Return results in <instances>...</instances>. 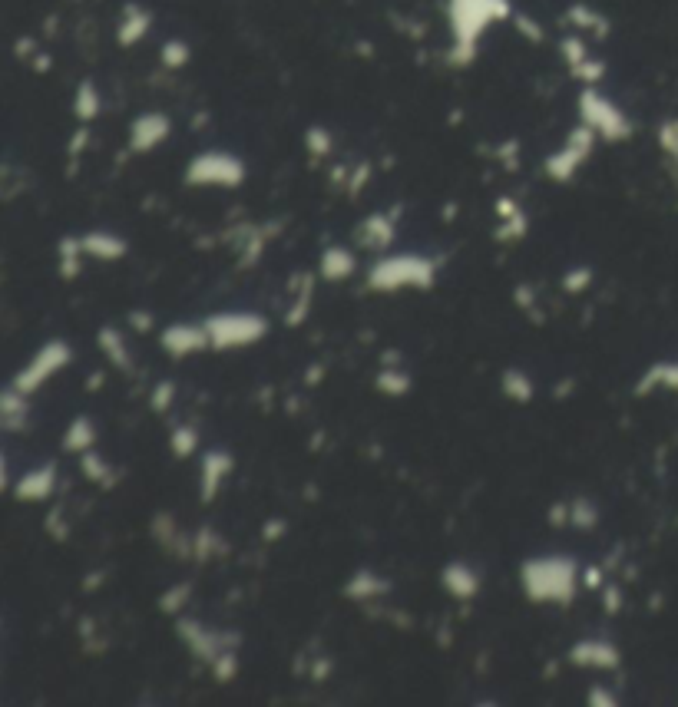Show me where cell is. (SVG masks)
Returning a JSON list of instances; mask_svg holds the SVG:
<instances>
[{
    "instance_id": "obj_1",
    "label": "cell",
    "mask_w": 678,
    "mask_h": 707,
    "mask_svg": "<svg viewBox=\"0 0 678 707\" xmlns=\"http://www.w3.org/2000/svg\"><path fill=\"white\" fill-rule=\"evenodd\" d=\"M510 14V0H447V24L454 34V47L447 50L450 67H467L477 60L480 37L487 34V27Z\"/></svg>"
},
{
    "instance_id": "obj_2",
    "label": "cell",
    "mask_w": 678,
    "mask_h": 707,
    "mask_svg": "<svg viewBox=\"0 0 678 707\" xmlns=\"http://www.w3.org/2000/svg\"><path fill=\"white\" fill-rule=\"evenodd\" d=\"M579 582H583V572H579V562L573 556H536L520 565L523 595L536 605H573V598L579 595Z\"/></svg>"
},
{
    "instance_id": "obj_3",
    "label": "cell",
    "mask_w": 678,
    "mask_h": 707,
    "mask_svg": "<svg viewBox=\"0 0 678 707\" xmlns=\"http://www.w3.org/2000/svg\"><path fill=\"white\" fill-rule=\"evenodd\" d=\"M437 258L414 255V252H397L384 255L381 261H374L368 271V288L378 291V295H394V291L404 288H434L437 281Z\"/></svg>"
},
{
    "instance_id": "obj_4",
    "label": "cell",
    "mask_w": 678,
    "mask_h": 707,
    "mask_svg": "<svg viewBox=\"0 0 678 707\" xmlns=\"http://www.w3.org/2000/svg\"><path fill=\"white\" fill-rule=\"evenodd\" d=\"M579 116H583V123L593 129L599 139H606V143H626V139L636 133V123L626 116V110L609 100L606 93H599L596 86H586L583 93H579Z\"/></svg>"
},
{
    "instance_id": "obj_5",
    "label": "cell",
    "mask_w": 678,
    "mask_h": 707,
    "mask_svg": "<svg viewBox=\"0 0 678 707\" xmlns=\"http://www.w3.org/2000/svg\"><path fill=\"white\" fill-rule=\"evenodd\" d=\"M212 337V351H235V347H252L268 334V321L255 311H219L206 318Z\"/></svg>"
},
{
    "instance_id": "obj_6",
    "label": "cell",
    "mask_w": 678,
    "mask_h": 707,
    "mask_svg": "<svg viewBox=\"0 0 678 707\" xmlns=\"http://www.w3.org/2000/svg\"><path fill=\"white\" fill-rule=\"evenodd\" d=\"M186 182L196 189H239L245 182V162L225 149H206L186 166Z\"/></svg>"
},
{
    "instance_id": "obj_7",
    "label": "cell",
    "mask_w": 678,
    "mask_h": 707,
    "mask_svg": "<svg viewBox=\"0 0 678 707\" xmlns=\"http://www.w3.org/2000/svg\"><path fill=\"white\" fill-rule=\"evenodd\" d=\"M70 361H73V351L67 341H47L24 367H20L10 384H14L17 390H24V394H37V390L47 384L50 377H57Z\"/></svg>"
},
{
    "instance_id": "obj_8",
    "label": "cell",
    "mask_w": 678,
    "mask_h": 707,
    "mask_svg": "<svg viewBox=\"0 0 678 707\" xmlns=\"http://www.w3.org/2000/svg\"><path fill=\"white\" fill-rule=\"evenodd\" d=\"M596 139L599 136L593 133V129H589L586 123H579L573 133L566 136L563 149H556L553 156H546V162H543L546 179H553V182H569V179H573L576 172L586 166V159L593 156Z\"/></svg>"
},
{
    "instance_id": "obj_9",
    "label": "cell",
    "mask_w": 678,
    "mask_h": 707,
    "mask_svg": "<svg viewBox=\"0 0 678 707\" xmlns=\"http://www.w3.org/2000/svg\"><path fill=\"white\" fill-rule=\"evenodd\" d=\"M176 635L182 638V645H186L199 661H206V665H212L225 648L242 645V635L219 632V628H209L206 622H199V618H182V615L176 618Z\"/></svg>"
},
{
    "instance_id": "obj_10",
    "label": "cell",
    "mask_w": 678,
    "mask_h": 707,
    "mask_svg": "<svg viewBox=\"0 0 678 707\" xmlns=\"http://www.w3.org/2000/svg\"><path fill=\"white\" fill-rule=\"evenodd\" d=\"M159 344L169 357H189V354H202V351H212V337L206 321L202 324H186V321H176L163 328L159 334Z\"/></svg>"
},
{
    "instance_id": "obj_11",
    "label": "cell",
    "mask_w": 678,
    "mask_h": 707,
    "mask_svg": "<svg viewBox=\"0 0 678 707\" xmlns=\"http://www.w3.org/2000/svg\"><path fill=\"white\" fill-rule=\"evenodd\" d=\"M566 661L573 668H589V671H616L622 665L619 648L606 638H579L573 648L566 651Z\"/></svg>"
},
{
    "instance_id": "obj_12",
    "label": "cell",
    "mask_w": 678,
    "mask_h": 707,
    "mask_svg": "<svg viewBox=\"0 0 678 707\" xmlns=\"http://www.w3.org/2000/svg\"><path fill=\"white\" fill-rule=\"evenodd\" d=\"M172 133V119L166 113H139L129 123V152H153Z\"/></svg>"
},
{
    "instance_id": "obj_13",
    "label": "cell",
    "mask_w": 678,
    "mask_h": 707,
    "mask_svg": "<svg viewBox=\"0 0 678 707\" xmlns=\"http://www.w3.org/2000/svg\"><path fill=\"white\" fill-rule=\"evenodd\" d=\"M235 470V456L229 450H209L202 456V473H199V499L202 503H212L215 496L222 493L225 480L232 476Z\"/></svg>"
},
{
    "instance_id": "obj_14",
    "label": "cell",
    "mask_w": 678,
    "mask_h": 707,
    "mask_svg": "<svg viewBox=\"0 0 678 707\" xmlns=\"http://www.w3.org/2000/svg\"><path fill=\"white\" fill-rule=\"evenodd\" d=\"M57 489V463H40L14 483L17 503H43Z\"/></svg>"
},
{
    "instance_id": "obj_15",
    "label": "cell",
    "mask_w": 678,
    "mask_h": 707,
    "mask_svg": "<svg viewBox=\"0 0 678 707\" xmlns=\"http://www.w3.org/2000/svg\"><path fill=\"white\" fill-rule=\"evenodd\" d=\"M440 585H444V592L450 598H457V602H470V598L480 595L483 579L470 562H450L444 565V572H440Z\"/></svg>"
},
{
    "instance_id": "obj_16",
    "label": "cell",
    "mask_w": 678,
    "mask_h": 707,
    "mask_svg": "<svg viewBox=\"0 0 678 707\" xmlns=\"http://www.w3.org/2000/svg\"><path fill=\"white\" fill-rule=\"evenodd\" d=\"M397 212H371L368 219H361L358 225V245L364 248H374V252H387L397 238V222H394Z\"/></svg>"
},
{
    "instance_id": "obj_17",
    "label": "cell",
    "mask_w": 678,
    "mask_h": 707,
    "mask_svg": "<svg viewBox=\"0 0 678 707\" xmlns=\"http://www.w3.org/2000/svg\"><path fill=\"white\" fill-rule=\"evenodd\" d=\"M315 271H301L292 281H288V288H292V308L285 311V324L288 328H301V324L308 321L311 314V295H315Z\"/></svg>"
},
{
    "instance_id": "obj_18",
    "label": "cell",
    "mask_w": 678,
    "mask_h": 707,
    "mask_svg": "<svg viewBox=\"0 0 678 707\" xmlns=\"http://www.w3.org/2000/svg\"><path fill=\"white\" fill-rule=\"evenodd\" d=\"M341 592H344V598H351V602H374V598H384L387 592H391V582L371 569H358L348 582H344Z\"/></svg>"
},
{
    "instance_id": "obj_19",
    "label": "cell",
    "mask_w": 678,
    "mask_h": 707,
    "mask_svg": "<svg viewBox=\"0 0 678 707\" xmlns=\"http://www.w3.org/2000/svg\"><path fill=\"white\" fill-rule=\"evenodd\" d=\"M354 271H358V258H354L351 248H344V245H328L325 252H321V261H318V278H325V281H344V278H351Z\"/></svg>"
},
{
    "instance_id": "obj_20",
    "label": "cell",
    "mask_w": 678,
    "mask_h": 707,
    "mask_svg": "<svg viewBox=\"0 0 678 707\" xmlns=\"http://www.w3.org/2000/svg\"><path fill=\"white\" fill-rule=\"evenodd\" d=\"M27 417H30V394L10 384L4 394H0V423H4V430L20 433L27 427Z\"/></svg>"
},
{
    "instance_id": "obj_21",
    "label": "cell",
    "mask_w": 678,
    "mask_h": 707,
    "mask_svg": "<svg viewBox=\"0 0 678 707\" xmlns=\"http://www.w3.org/2000/svg\"><path fill=\"white\" fill-rule=\"evenodd\" d=\"M96 344H100V351L106 354V361H110L116 371H123V374H133V351H129V344H126V337L120 328H100V334H96Z\"/></svg>"
},
{
    "instance_id": "obj_22",
    "label": "cell",
    "mask_w": 678,
    "mask_h": 707,
    "mask_svg": "<svg viewBox=\"0 0 678 707\" xmlns=\"http://www.w3.org/2000/svg\"><path fill=\"white\" fill-rule=\"evenodd\" d=\"M80 242H83V252H86V255H90V258H100V261H120V258H126V252H129L126 238L113 235V232H86Z\"/></svg>"
},
{
    "instance_id": "obj_23",
    "label": "cell",
    "mask_w": 678,
    "mask_h": 707,
    "mask_svg": "<svg viewBox=\"0 0 678 707\" xmlns=\"http://www.w3.org/2000/svg\"><path fill=\"white\" fill-rule=\"evenodd\" d=\"M149 27H153V14H149L146 7H139V4H129L123 10L120 27H116V40H120L123 47H133V43H139L149 34Z\"/></svg>"
},
{
    "instance_id": "obj_24",
    "label": "cell",
    "mask_w": 678,
    "mask_h": 707,
    "mask_svg": "<svg viewBox=\"0 0 678 707\" xmlns=\"http://www.w3.org/2000/svg\"><path fill=\"white\" fill-rule=\"evenodd\" d=\"M655 387L675 390V394H678V361H659V364H652L649 371L639 377L636 394H639V397H649Z\"/></svg>"
},
{
    "instance_id": "obj_25",
    "label": "cell",
    "mask_w": 678,
    "mask_h": 707,
    "mask_svg": "<svg viewBox=\"0 0 678 707\" xmlns=\"http://www.w3.org/2000/svg\"><path fill=\"white\" fill-rule=\"evenodd\" d=\"M96 437H100V433H96L90 417H73L67 433H63V450L73 453V456H83L86 450L96 447Z\"/></svg>"
},
{
    "instance_id": "obj_26",
    "label": "cell",
    "mask_w": 678,
    "mask_h": 707,
    "mask_svg": "<svg viewBox=\"0 0 678 707\" xmlns=\"http://www.w3.org/2000/svg\"><path fill=\"white\" fill-rule=\"evenodd\" d=\"M500 390H503V397L513 400V404H533V397H536L533 377L520 371V367H510V371L500 374Z\"/></svg>"
},
{
    "instance_id": "obj_27",
    "label": "cell",
    "mask_w": 678,
    "mask_h": 707,
    "mask_svg": "<svg viewBox=\"0 0 678 707\" xmlns=\"http://www.w3.org/2000/svg\"><path fill=\"white\" fill-rule=\"evenodd\" d=\"M80 470H83L86 480L96 483V486H103V489H113V486H116L113 466L106 463V456H100L96 450H86V453L80 456Z\"/></svg>"
},
{
    "instance_id": "obj_28",
    "label": "cell",
    "mask_w": 678,
    "mask_h": 707,
    "mask_svg": "<svg viewBox=\"0 0 678 707\" xmlns=\"http://www.w3.org/2000/svg\"><path fill=\"white\" fill-rule=\"evenodd\" d=\"M566 17H569V24H573L576 30H583V34H596V37L609 34V20L602 14H596V10L586 7V4H573Z\"/></svg>"
},
{
    "instance_id": "obj_29",
    "label": "cell",
    "mask_w": 678,
    "mask_h": 707,
    "mask_svg": "<svg viewBox=\"0 0 678 707\" xmlns=\"http://www.w3.org/2000/svg\"><path fill=\"white\" fill-rule=\"evenodd\" d=\"M374 387H378L384 397H404L411 394L414 380L407 371H401V367H381L378 377H374Z\"/></svg>"
},
{
    "instance_id": "obj_30",
    "label": "cell",
    "mask_w": 678,
    "mask_h": 707,
    "mask_svg": "<svg viewBox=\"0 0 678 707\" xmlns=\"http://www.w3.org/2000/svg\"><path fill=\"white\" fill-rule=\"evenodd\" d=\"M100 110H103L100 90H96L93 80H83L77 90V100H73V113H77L80 123H93V119L100 116Z\"/></svg>"
},
{
    "instance_id": "obj_31",
    "label": "cell",
    "mask_w": 678,
    "mask_h": 707,
    "mask_svg": "<svg viewBox=\"0 0 678 707\" xmlns=\"http://www.w3.org/2000/svg\"><path fill=\"white\" fill-rule=\"evenodd\" d=\"M169 450L176 460H186V456L199 450V430L192 427V423H179V427L169 433Z\"/></svg>"
},
{
    "instance_id": "obj_32",
    "label": "cell",
    "mask_w": 678,
    "mask_h": 707,
    "mask_svg": "<svg viewBox=\"0 0 678 707\" xmlns=\"http://www.w3.org/2000/svg\"><path fill=\"white\" fill-rule=\"evenodd\" d=\"M83 242L80 238H63L57 245V258H60V275L63 278H77L80 275V258H83Z\"/></svg>"
},
{
    "instance_id": "obj_33",
    "label": "cell",
    "mask_w": 678,
    "mask_h": 707,
    "mask_svg": "<svg viewBox=\"0 0 678 707\" xmlns=\"http://www.w3.org/2000/svg\"><path fill=\"white\" fill-rule=\"evenodd\" d=\"M189 598H192V585H189V582L172 585V589H166L163 595H159V612H166V615H172V618H179L182 612H186Z\"/></svg>"
},
{
    "instance_id": "obj_34",
    "label": "cell",
    "mask_w": 678,
    "mask_h": 707,
    "mask_svg": "<svg viewBox=\"0 0 678 707\" xmlns=\"http://www.w3.org/2000/svg\"><path fill=\"white\" fill-rule=\"evenodd\" d=\"M215 552H225V546L219 542V532L209 529V526H202L196 536H192V556L189 559H196V562H209Z\"/></svg>"
},
{
    "instance_id": "obj_35",
    "label": "cell",
    "mask_w": 678,
    "mask_h": 707,
    "mask_svg": "<svg viewBox=\"0 0 678 707\" xmlns=\"http://www.w3.org/2000/svg\"><path fill=\"white\" fill-rule=\"evenodd\" d=\"M526 232H530V219H526V212L520 209L516 215H510V219H500V228L493 232V238L503 245H513L520 242V238H526Z\"/></svg>"
},
{
    "instance_id": "obj_36",
    "label": "cell",
    "mask_w": 678,
    "mask_h": 707,
    "mask_svg": "<svg viewBox=\"0 0 678 707\" xmlns=\"http://www.w3.org/2000/svg\"><path fill=\"white\" fill-rule=\"evenodd\" d=\"M209 671H212L215 684H229L239 678V655H235V648H225L222 655L209 665Z\"/></svg>"
},
{
    "instance_id": "obj_37",
    "label": "cell",
    "mask_w": 678,
    "mask_h": 707,
    "mask_svg": "<svg viewBox=\"0 0 678 707\" xmlns=\"http://www.w3.org/2000/svg\"><path fill=\"white\" fill-rule=\"evenodd\" d=\"M659 149L665 152V159L672 162V169L678 172V116L665 119L659 126Z\"/></svg>"
},
{
    "instance_id": "obj_38",
    "label": "cell",
    "mask_w": 678,
    "mask_h": 707,
    "mask_svg": "<svg viewBox=\"0 0 678 707\" xmlns=\"http://www.w3.org/2000/svg\"><path fill=\"white\" fill-rule=\"evenodd\" d=\"M569 522H573L576 529H596L599 509L593 499H576V503L569 506Z\"/></svg>"
},
{
    "instance_id": "obj_39",
    "label": "cell",
    "mask_w": 678,
    "mask_h": 707,
    "mask_svg": "<svg viewBox=\"0 0 678 707\" xmlns=\"http://www.w3.org/2000/svg\"><path fill=\"white\" fill-rule=\"evenodd\" d=\"M559 53H563V60L569 63V70L579 67L583 60H589V47L579 34H569V37L559 40Z\"/></svg>"
},
{
    "instance_id": "obj_40",
    "label": "cell",
    "mask_w": 678,
    "mask_h": 707,
    "mask_svg": "<svg viewBox=\"0 0 678 707\" xmlns=\"http://www.w3.org/2000/svg\"><path fill=\"white\" fill-rule=\"evenodd\" d=\"M159 57H163V63L169 70H179V67H186L189 63V43L186 40H166L163 43V50H159Z\"/></svg>"
},
{
    "instance_id": "obj_41",
    "label": "cell",
    "mask_w": 678,
    "mask_h": 707,
    "mask_svg": "<svg viewBox=\"0 0 678 707\" xmlns=\"http://www.w3.org/2000/svg\"><path fill=\"white\" fill-rule=\"evenodd\" d=\"M305 146L311 156H318V159H325L331 149H335V139H331V133L325 126H311L308 133H305Z\"/></svg>"
},
{
    "instance_id": "obj_42",
    "label": "cell",
    "mask_w": 678,
    "mask_h": 707,
    "mask_svg": "<svg viewBox=\"0 0 678 707\" xmlns=\"http://www.w3.org/2000/svg\"><path fill=\"white\" fill-rule=\"evenodd\" d=\"M172 404H176V380H159L153 394H149V407L156 413H169Z\"/></svg>"
},
{
    "instance_id": "obj_43",
    "label": "cell",
    "mask_w": 678,
    "mask_h": 707,
    "mask_svg": "<svg viewBox=\"0 0 678 707\" xmlns=\"http://www.w3.org/2000/svg\"><path fill=\"white\" fill-rule=\"evenodd\" d=\"M593 285V268H569L563 275V291L566 295H583V291Z\"/></svg>"
},
{
    "instance_id": "obj_44",
    "label": "cell",
    "mask_w": 678,
    "mask_h": 707,
    "mask_svg": "<svg viewBox=\"0 0 678 707\" xmlns=\"http://www.w3.org/2000/svg\"><path fill=\"white\" fill-rule=\"evenodd\" d=\"M573 76L576 80H583V86H596L602 76H606V60L589 57V60L579 63V67H573Z\"/></svg>"
},
{
    "instance_id": "obj_45",
    "label": "cell",
    "mask_w": 678,
    "mask_h": 707,
    "mask_svg": "<svg viewBox=\"0 0 678 707\" xmlns=\"http://www.w3.org/2000/svg\"><path fill=\"white\" fill-rule=\"evenodd\" d=\"M602 608H606L609 615L622 612V585H602Z\"/></svg>"
},
{
    "instance_id": "obj_46",
    "label": "cell",
    "mask_w": 678,
    "mask_h": 707,
    "mask_svg": "<svg viewBox=\"0 0 678 707\" xmlns=\"http://www.w3.org/2000/svg\"><path fill=\"white\" fill-rule=\"evenodd\" d=\"M288 532V519L285 516H275V519H268L265 526H262V539L265 542H278Z\"/></svg>"
},
{
    "instance_id": "obj_47",
    "label": "cell",
    "mask_w": 678,
    "mask_h": 707,
    "mask_svg": "<svg viewBox=\"0 0 678 707\" xmlns=\"http://www.w3.org/2000/svg\"><path fill=\"white\" fill-rule=\"evenodd\" d=\"M368 179H371V166H368V162H361V166L351 172V182H348V195H351V199H358Z\"/></svg>"
},
{
    "instance_id": "obj_48",
    "label": "cell",
    "mask_w": 678,
    "mask_h": 707,
    "mask_svg": "<svg viewBox=\"0 0 678 707\" xmlns=\"http://www.w3.org/2000/svg\"><path fill=\"white\" fill-rule=\"evenodd\" d=\"M602 585H606V569H602V565H589V569H583V589L602 592Z\"/></svg>"
},
{
    "instance_id": "obj_49",
    "label": "cell",
    "mask_w": 678,
    "mask_h": 707,
    "mask_svg": "<svg viewBox=\"0 0 678 707\" xmlns=\"http://www.w3.org/2000/svg\"><path fill=\"white\" fill-rule=\"evenodd\" d=\"M586 704H589V707H616L619 698H616V694H612L609 688H593V691H589Z\"/></svg>"
},
{
    "instance_id": "obj_50",
    "label": "cell",
    "mask_w": 678,
    "mask_h": 707,
    "mask_svg": "<svg viewBox=\"0 0 678 707\" xmlns=\"http://www.w3.org/2000/svg\"><path fill=\"white\" fill-rule=\"evenodd\" d=\"M516 27H520V34H523V37H530L533 43H540V40H543V30H540V24H533L530 17L516 14Z\"/></svg>"
},
{
    "instance_id": "obj_51",
    "label": "cell",
    "mask_w": 678,
    "mask_h": 707,
    "mask_svg": "<svg viewBox=\"0 0 678 707\" xmlns=\"http://www.w3.org/2000/svg\"><path fill=\"white\" fill-rule=\"evenodd\" d=\"M129 324H133L139 334H146V331H153L156 318L149 311H129Z\"/></svg>"
},
{
    "instance_id": "obj_52",
    "label": "cell",
    "mask_w": 678,
    "mask_h": 707,
    "mask_svg": "<svg viewBox=\"0 0 678 707\" xmlns=\"http://www.w3.org/2000/svg\"><path fill=\"white\" fill-rule=\"evenodd\" d=\"M86 143H90V129H86V123L73 133V143H70V156H80V152L86 149Z\"/></svg>"
},
{
    "instance_id": "obj_53",
    "label": "cell",
    "mask_w": 678,
    "mask_h": 707,
    "mask_svg": "<svg viewBox=\"0 0 678 707\" xmlns=\"http://www.w3.org/2000/svg\"><path fill=\"white\" fill-rule=\"evenodd\" d=\"M516 304H520L523 311H533L536 298H533V288L530 285H516Z\"/></svg>"
},
{
    "instance_id": "obj_54",
    "label": "cell",
    "mask_w": 678,
    "mask_h": 707,
    "mask_svg": "<svg viewBox=\"0 0 678 707\" xmlns=\"http://www.w3.org/2000/svg\"><path fill=\"white\" fill-rule=\"evenodd\" d=\"M546 519H550V526H566V522H569V506L566 503L550 506V516H546Z\"/></svg>"
},
{
    "instance_id": "obj_55",
    "label": "cell",
    "mask_w": 678,
    "mask_h": 707,
    "mask_svg": "<svg viewBox=\"0 0 678 707\" xmlns=\"http://www.w3.org/2000/svg\"><path fill=\"white\" fill-rule=\"evenodd\" d=\"M331 674V661L328 658H315L311 661V681H325Z\"/></svg>"
},
{
    "instance_id": "obj_56",
    "label": "cell",
    "mask_w": 678,
    "mask_h": 707,
    "mask_svg": "<svg viewBox=\"0 0 678 707\" xmlns=\"http://www.w3.org/2000/svg\"><path fill=\"white\" fill-rule=\"evenodd\" d=\"M520 212V205H516L513 199H497V215L500 219H510V215Z\"/></svg>"
},
{
    "instance_id": "obj_57",
    "label": "cell",
    "mask_w": 678,
    "mask_h": 707,
    "mask_svg": "<svg viewBox=\"0 0 678 707\" xmlns=\"http://www.w3.org/2000/svg\"><path fill=\"white\" fill-rule=\"evenodd\" d=\"M321 380H325V367H308L305 384H308V387H315V384H321Z\"/></svg>"
},
{
    "instance_id": "obj_58",
    "label": "cell",
    "mask_w": 678,
    "mask_h": 707,
    "mask_svg": "<svg viewBox=\"0 0 678 707\" xmlns=\"http://www.w3.org/2000/svg\"><path fill=\"white\" fill-rule=\"evenodd\" d=\"M573 387H576V380H573V377H566V380H563V384H559V387L553 390V394H556V397H566V394H569V390H573Z\"/></svg>"
},
{
    "instance_id": "obj_59",
    "label": "cell",
    "mask_w": 678,
    "mask_h": 707,
    "mask_svg": "<svg viewBox=\"0 0 678 707\" xmlns=\"http://www.w3.org/2000/svg\"><path fill=\"white\" fill-rule=\"evenodd\" d=\"M103 380H106V377H103L100 371L90 374V380H86V390H100V387H103Z\"/></svg>"
},
{
    "instance_id": "obj_60",
    "label": "cell",
    "mask_w": 678,
    "mask_h": 707,
    "mask_svg": "<svg viewBox=\"0 0 678 707\" xmlns=\"http://www.w3.org/2000/svg\"><path fill=\"white\" fill-rule=\"evenodd\" d=\"M103 579H106V572L90 575V579H86V592H96V582H103Z\"/></svg>"
},
{
    "instance_id": "obj_61",
    "label": "cell",
    "mask_w": 678,
    "mask_h": 707,
    "mask_svg": "<svg viewBox=\"0 0 678 707\" xmlns=\"http://www.w3.org/2000/svg\"><path fill=\"white\" fill-rule=\"evenodd\" d=\"M384 367H397V364H401V354H394V351H387L384 354V361H381Z\"/></svg>"
}]
</instances>
